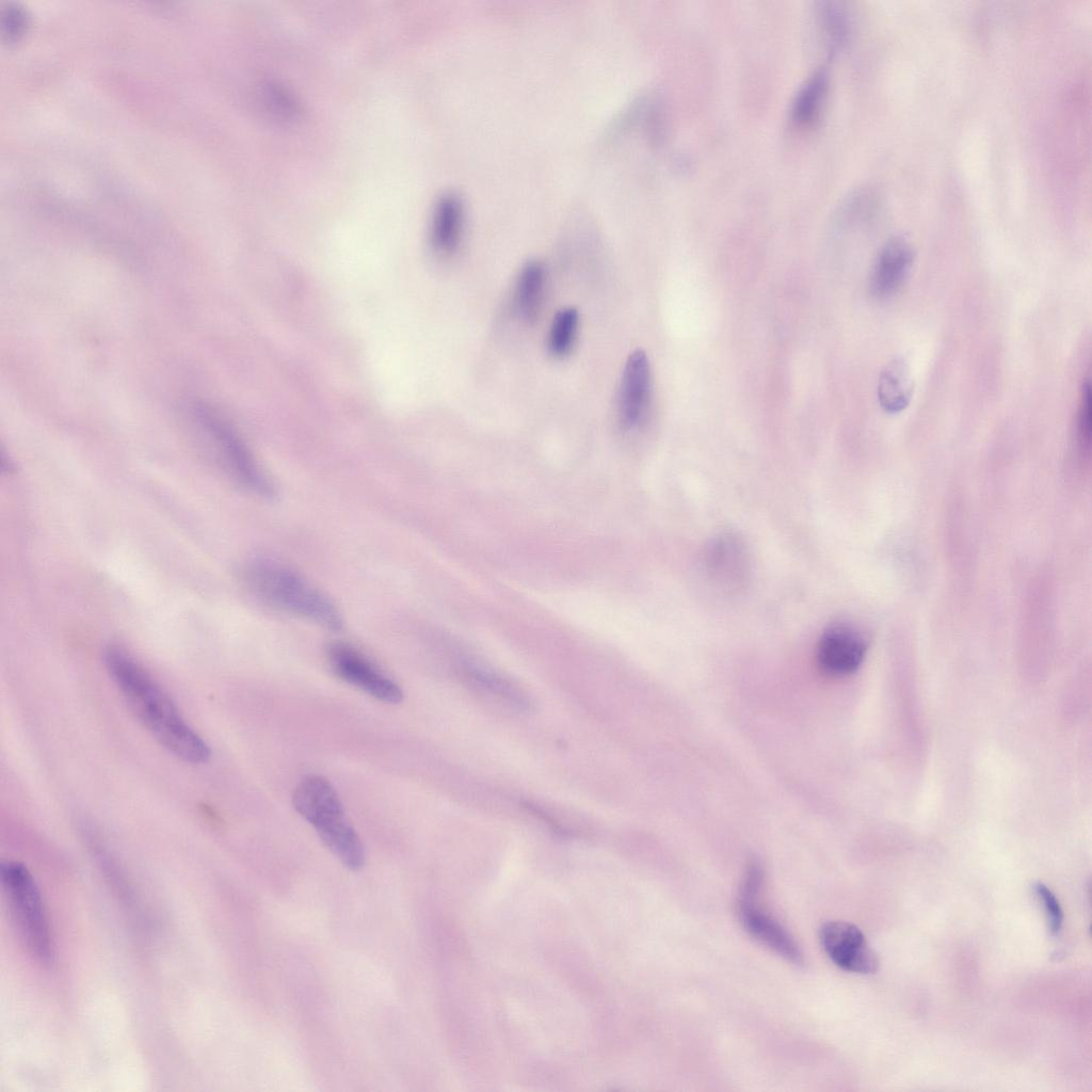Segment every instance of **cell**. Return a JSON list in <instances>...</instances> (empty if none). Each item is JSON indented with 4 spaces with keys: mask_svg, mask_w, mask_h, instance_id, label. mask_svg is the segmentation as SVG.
Listing matches in <instances>:
<instances>
[{
    "mask_svg": "<svg viewBox=\"0 0 1092 1092\" xmlns=\"http://www.w3.org/2000/svg\"><path fill=\"white\" fill-rule=\"evenodd\" d=\"M103 663L129 708L162 746L184 762L208 761L209 745L133 656L118 645H109L103 652Z\"/></svg>",
    "mask_w": 1092,
    "mask_h": 1092,
    "instance_id": "1",
    "label": "cell"
},
{
    "mask_svg": "<svg viewBox=\"0 0 1092 1092\" xmlns=\"http://www.w3.org/2000/svg\"><path fill=\"white\" fill-rule=\"evenodd\" d=\"M245 580L262 601L283 612L331 630H339L342 619L335 605L293 568L271 558L252 559Z\"/></svg>",
    "mask_w": 1092,
    "mask_h": 1092,
    "instance_id": "2",
    "label": "cell"
},
{
    "mask_svg": "<svg viewBox=\"0 0 1092 1092\" xmlns=\"http://www.w3.org/2000/svg\"><path fill=\"white\" fill-rule=\"evenodd\" d=\"M292 801L296 812L344 867L352 871L364 867V846L328 780L318 774L305 776L295 787Z\"/></svg>",
    "mask_w": 1092,
    "mask_h": 1092,
    "instance_id": "3",
    "label": "cell"
},
{
    "mask_svg": "<svg viewBox=\"0 0 1092 1092\" xmlns=\"http://www.w3.org/2000/svg\"><path fill=\"white\" fill-rule=\"evenodd\" d=\"M0 871L3 893L21 938L38 961L49 964L53 958L52 937L34 878L17 861L2 862Z\"/></svg>",
    "mask_w": 1092,
    "mask_h": 1092,
    "instance_id": "4",
    "label": "cell"
},
{
    "mask_svg": "<svg viewBox=\"0 0 1092 1092\" xmlns=\"http://www.w3.org/2000/svg\"><path fill=\"white\" fill-rule=\"evenodd\" d=\"M749 864L738 900L739 917L743 927L754 938L778 956L794 965H802L803 954L793 937L773 916L758 905L764 871L758 862Z\"/></svg>",
    "mask_w": 1092,
    "mask_h": 1092,
    "instance_id": "5",
    "label": "cell"
},
{
    "mask_svg": "<svg viewBox=\"0 0 1092 1092\" xmlns=\"http://www.w3.org/2000/svg\"><path fill=\"white\" fill-rule=\"evenodd\" d=\"M195 414L210 436L229 475L251 493L270 499L275 488L237 433L212 411L197 406Z\"/></svg>",
    "mask_w": 1092,
    "mask_h": 1092,
    "instance_id": "6",
    "label": "cell"
},
{
    "mask_svg": "<svg viewBox=\"0 0 1092 1092\" xmlns=\"http://www.w3.org/2000/svg\"><path fill=\"white\" fill-rule=\"evenodd\" d=\"M326 656L332 671L343 681L385 703L398 704L402 701L400 686L354 646L342 642L332 643Z\"/></svg>",
    "mask_w": 1092,
    "mask_h": 1092,
    "instance_id": "7",
    "label": "cell"
},
{
    "mask_svg": "<svg viewBox=\"0 0 1092 1092\" xmlns=\"http://www.w3.org/2000/svg\"><path fill=\"white\" fill-rule=\"evenodd\" d=\"M652 404V372L646 353L635 350L629 354L620 381L617 415L627 430L643 427Z\"/></svg>",
    "mask_w": 1092,
    "mask_h": 1092,
    "instance_id": "8",
    "label": "cell"
},
{
    "mask_svg": "<svg viewBox=\"0 0 1092 1092\" xmlns=\"http://www.w3.org/2000/svg\"><path fill=\"white\" fill-rule=\"evenodd\" d=\"M819 937L828 957L841 969L864 975L879 969L878 954L856 926L846 921H828L821 926Z\"/></svg>",
    "mask_w": 1092,
    "mask_h": 1092,
    "instance_id": "9",
    "label": "cell"
},
{
    "mask_svg": "<svg viewBox=\"0 0 1092 1092\" xmlns=\"http://www.w3.org/2000/svg\"><path fill=\"white\" fill-rule=\"evenodd\" d=\"M704 569L709 580L723 591L743 588L750 576V558L742 540L732 533L712 539L704 553Z\"/></svg>",
    "mask_w": 1092,
    "mask_h": 1092,
    "instance_id": "10",
    "label": "cell"
},
{
    "mask_svg": "<svg viewBox=\"0 0 1092 1092\" xmlns=\"http://www.w3.org/2000/svg\"><path fill=\"white\" fill-rule=\"evenodd\" d=\"M866 651V641L856 629L842 624L833 625L818 641L817 663L826 675L847 676L860 668Z\"/></svg>",
    "mask_w": 1092,
    "mask_h": 1092,
    "instance_id": "11",
    "label": "cell"
},
{
    "mask_svg": "<svg viewBox=\"0 0 1092 1092\" xmlns=\"http://www.w3.org/2000/svg\"><path fill=\"white\" fill-rule=\"evenodd\" d=\"M914 262V251L903 237L889 239L874 261L869 290L872 296L885 300L896 294L908 279Z\"/></svg>",
    "mask_w": 1092,
    "mask_h": 1092,
    "instance_id": "12",
    "label": "cell"
},
{
    "mask_svg": "<svg viewBox=\"0 0 1092 1092\" xmlns=\"http://www.w3.org/2000/svg\"><path fill=\"white\" fill-rule=\"evenodd\" d=\"M464 222V208L461 197L452 191L443 193L433 210L430 239L433 248L439 254L453 253L461 241Z\"/></svg>",
    "mask_w": 1092,
    "mask_h": 1092,
    "instance_id": "13",
    "label": "cell"
},
{
    "mask_svg": "<svg viewBox=\"0 0 1092 1092\" xmlns=\"http://www.w3.org/2000/svg\"><path fill=\"white\" fill-rule=\"evenodd\" d=\"M461 671L467 685L477 691L496 697L518 710L530 709L531 703L527 694L513 681L492 669L465 660L462 662Z\"/></svg>",
    "mask_w": 1092,
    "mask_h": 1092,
    "instance_id": "14",
    "label": "cell"
},
{
    "mask_svg": "<svg viewBox=\"0 0 1092 1092\" xmlns=\"http://www.w3.org/2000/svg\"><path fill=\"white\" fill-rule=\"evenodd\" d=\"M913 394V381L905 364L894 359L882 370L878 382L880 406L889 414L903 411Z\"/></svg>",
    "mask_w": 1092,
    "mask_h": 1092,
    "instance_id": "15",
    "label": "cell"
},
{
    "mask_svg": "<svg viewBox=\"0 0 1092 1092\" xmlns=\"http://www.w3.org/2000/svg\"><path fill=\"white\" fill-rule=\"evenodd\" d=\"M546 282L543 263L537 260L528 261L518 275L514 306L519 317L526 321L536 318L542 305Z\"/></svg>",
    "mask_w": 1092,
    "mask_h": 1092,
    "instance_id": "16",
    "label": "cell"
},
{
    "mask_svg": "<svg viewBox=\"0 0 1092 1092\" xmlns=\"http://www.w3.org/2000/svg\"><path fill=\"white\" fill-rule=\"evenodd\" d=\"M829 87L825 69L814 71L798 90L791 105V118L800 126L813 124L819 116Z\"/></svg>",
    "mask_w": 1092,
    "mask_h": 1092,
    "instance_id": "17",
    "label": "cell"
},
{
    "mask_svg": "<svg viewBox=\"0 0 1092 1092\" xmlns=\"http://www.w3.org/2000/svg\"><path fill=\"white\" fill-rule=\"evenodd\" d=\"M819 27L828 43L831 54L844 47L849 35V18L839 2L822 1L817 9Z\"/></svg>",
    "mask_w": 1092,
    "mask_h": 1092,
    "instance_id": "18",
    "label": "cell"
},
{
    "mask_svg": "<svg viewBox=\"0 0 1092 1092\" xmlns=\"http://www.w3.org/2000/svg\"><path fill=\"white\" fill-rule=\"evenodd\" d=\"M578 322V311L574 307L562 308L556 314L547 340L551 355L564 357L569 354L576 340Z\"/></svg>",
    "mask_w": 1092,
    "mask_h": 1092,
    "instance_id": "19",
    "label": "cell"
},
{
    "mask_svg": "<svg viewBox=\"0 0 1092 1092\" xmlns=\"http://www.w3.org/2000/svg\"><path fill=\"white\" fill-rule=\"evenodd\" d=\"M1033 890L1044 909L1049 932L1053 935H1057L1061 931L1063 924V911L1059 900L1043 883H1037L1033 886Z\"/></svg>",
    "mask_w": 1092,
    "mask_h": 1092,
    "instance_id": "20",
    "label": "cell"
},
{
    "mask_svg": "<svg viewBox=\"0 0 1092 1092\" xmlns=\"http://www.w3.org/2000/svg\"><path fill=\"white\" fill-rule=\"evenodd\" d=\"M1091 421V389L1089 381H1086L1081 388L1077 416V438L1083 452L1090 450Z\"/></svg>",
    "mask_w": 1092,
    "mask_h": 1092,
    "instance_id": "21",
    "label": "cell"
},
{
    "mask_svg": "<svg viewBox=\"0 0 1092 1092\" xmlns=\"http://www.w3.org/2000/svg\"><path fill=\"white\" fill-rule=\"evenodd\" d=\"M2 28L9 41L22 35L27 26V18L23 12L16 6H9L2 12Z\"/></svg>",
    "mask_w": 1092,
    "mask_h": 1092,
    "instance_id": "22",
    "label": "cell"
}]
</instances>
